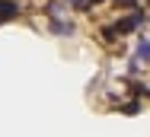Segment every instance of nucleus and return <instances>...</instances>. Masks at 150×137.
Instances as JSON below:
<instances>
[{
	"label": "nucleus",
	"mask_w": 150,
	"mask_h": 137,
	"mask_svg": "<svg viewBox=\"0 0 150 137\" xmlns=\"http://www.w3.org/2000/svg\"><path fill=\"white\" fill-rule=\"evenodd\" d=\"M19 16V3L16 0H0V23L3 19H16Z\"/></svg>",
	"instance_id": "1"
},
{
	"label": "nucleus",
	"mask_w": 150,
	"mask_h": 137,
	"mask_svg": "<svg viewBox=\"0 0 150 137\" xmlns=\"http://www.w3.org/2000/svg\"><path fill=\"white\" fill-rule=\"evenodd\" d=\"M137 26H141V13H134V16H128V19H121L118 26H115V32H134Z\"/></svg>",
	"instance_id": "2"
},
{
	"label": "nucleus",
	"mask_w": 150,
	"mask_h": 137,
	"mask_svg": "<svg viewBox=\"0 0 150 137\" xmlns=\"http://www.w3.org/2000/svg\"><path fill=\"white\" fill-rule=\"evenodd\" d=\"M51 32H54V35H74V23H67V19H54V23H51Z\"/></svg>",
	"instance_id": "3"
},
{
	"label": "nucleus",
	"mask_w": 150,
	"mask_h": 137,
	"mask_svg": "<svg viewBox=\"0 0 150 137\" xmlns=\"http://www.w3.org/2000/svg\"><path fill=\"white\" fill-rule=\"evenodd\" d=\"M137 57H144V61L150 57V42H147V38H141V42H137Z\"/></svg>",
	"instance_id": "4"
},
{
	"label": "nucleus",
	"mask_w": 150,
	"mask_h": 137,
	"mask_svg": "<svg viewBox=\"0 0 150 137\" xmlns=\"http://www.w3.org/2000/svg\"><path fill=\"white\" fill-rule=\"evenodd\" d=\"M90 3H93V0H77V10H86Z\"/></svg>",
	"instance_id": "5"
},
{
	"label": "nucleus",
	"mask_w": 150,
	"mask_h": 137,
	"mask_svg": "<svg viewBox=\"0 0 150 137\" xmlns=\"http://www.w3.org/2000/svg\"><path fill=\"white\" fill-rule=\"evenodd\" d=\"M115 3H121V6H134V0H115Z\"/></svg>",
	"instance_id": "6"
}]
</instances>
